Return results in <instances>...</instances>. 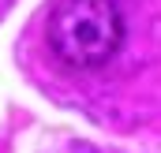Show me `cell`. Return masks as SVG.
I'll return each mask as SVG.
<instances>
[{"instance_id": "6da1fadb", "label": "cell", "mask_w": 161, "mask_h": 153, "mask_svg": "<svg viewBox=\"0 0 161 153\" xmlns=\"http://www.w3.org/2000/svg\"><path fill=\"white\" fill-rule=\"evenodd\" d=\"M53 56L64 67H105L124 45V15L116 0H56L45 23Z\"/></svg>"}]
</instances>
